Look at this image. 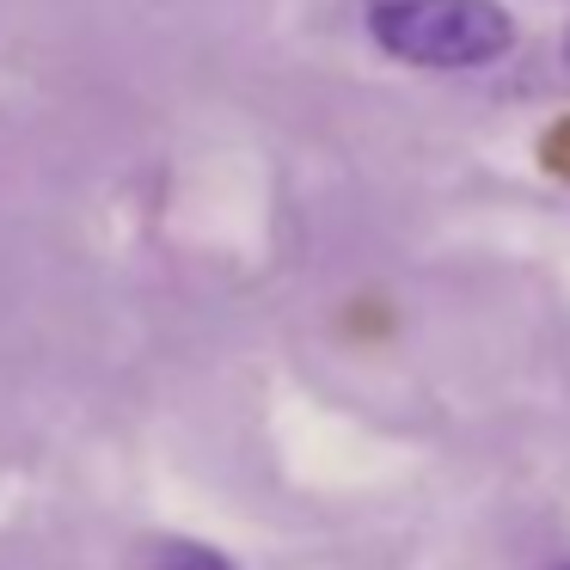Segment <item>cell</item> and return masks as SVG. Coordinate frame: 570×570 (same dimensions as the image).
<instances>
[{
  "label": "cell",
  "instance_id": "obj_3",
  "mask_svg": "<svg viewBox=\"0 0 570 570\" xmlns=\"http://www.w3.org/2000/svg\"><path fill=\"white\" fill-rule=\"evenodd\" d=\"M564 62H570V31H564Z\"/></svg>",
  "mask_w": 570,
  "mask_h": 570
},
{
  "label": "cell",
  "instance_id": "obj_1",
  "mask_svg": "<svg viewBox=\"0 0 570 570\" xmlns=\"http://www.w3.org/2000/svg\"><path fill=\"white\" fill-rule=\"evenodd\" d=\"M368 31L411 68H484L515 43L497 0H368Z\"/></svg>",
  "mask_w": 570,
  "mask_h": 570
},
{
  "label": "cell",
  "instance_id": "obj_4",
  "mask_svg": "<svg viewBox=\"0 0 570 570\" xmlns=\"http://www.w3.org/2000/svg\"><path fill=\"white\" fill-rule=\"evenodd\" d=\"M564 570H570V564H564Z\"/></svg>",
  "mask_w": 570,
  "mask_h": 570
},
{
  "label": "cell",
  "instance_id": "obj_2",
  "mask_svg": "<svg viewBox=\"0 0 570 570\" xmlns=\"http://www.w3.org/2000/svg\"><path fill=\"white\" fill-rule=\"evenodd\" d=\"M141 570H234L227 564L222 552H215V546H197V540H160L148 552V564Z\"/></svg>",
  "mask_w": 570,
  "mask_h": 570
}]
</instances>
